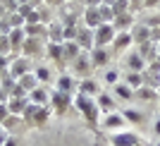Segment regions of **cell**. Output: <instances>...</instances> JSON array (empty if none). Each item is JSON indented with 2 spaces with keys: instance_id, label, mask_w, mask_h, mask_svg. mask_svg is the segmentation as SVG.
<instances>
[{
  "instance_id": "13",
  "label": "cell",
  "mask_w": 160,
  "mask_h": 146,
  "mask_svg": "<svg viewBox=\"0 0 160 146\" xmlns=\"http://www.w3.org/2000/svg\"><path fill=\"white\" fill-rule=\"evenodd\" d=\"M88 58H91V67H105L110 62V50L108 48H93L88 53Z\"/></svg>"
},
{
  "instance_id": "3",
  "label": "cell",
  "mask_w": 160,
  "mask_h": 146,
  "mask_svg": "<svg viewBox=\"0 0 160 146\" xmlns=\"http://www.w3.org/2000/svg\"><path fill=\"white\" fill-rule=\"evenodd\" d=\"M77 43H79V48H81V50L91 53V50L96 48V31H93V29H88V27H84V24H79Z\"/></svg>"
},
{
  "instance_id": "29",
  "label": "cell",
  "mask_w": 160,
  "mask_h": 146,
  "mask_svg": "<svg viewBox=\"0 0 160 146\" xmlns=\"http://www.w3.org/2000/svg\"><path fill=\"white\" fill-rule=\"evenodd\" d=\"M62 29L65 27H60V24H48V41H55V43H62Z\"/></svg>"
},
{
  "instance_id": "2",
  "label": "cell",
  "mask_w": 160,
  "mask_h": 146,
  "mask_svg": "<svg viewBox=\"0 0 160 146\" xmlns=\"http://www.w3.org/2000/svg\"><path fill=\"white\" fill-rule=\"evenodd\" d=\"M96 31V48H105V46H112L115 36H117V29L112 24H100Z\"/></svg>"
},
{
  "instance_id": "33",
  "label": "cell",
  "mask_w": 160,
  "mask_h": 146,
  "mask_svg": "<svg viewBox=\"0 0 160 146\" xmlns=\"http://www.w3.org/2000/svg\"><path fill=\"white\" fill-rule=\"evenodd\" d=\"M10 50H12V43H10V36H7V34H2V36H0V55H10Z\"/></svg>"
},
{
  "instance_id": "24",
  "label": "cell",
  "mask_w": 160,
  "mask_h": 146,
  "mask_svg": "<svg viewBox=\"0 0 160 146\" xmlns=\"http://www.w3.org/2000/svg\"><path fill=\"white\" fill-rule=\"evenodd\" d=\"M29 103L46 106V103H48V89H46V86H36L31 93H29Z\"/></svg>"
},
{
  "instance_id": "45",
  "label": "cell",
  "mask_w": 160,
  "mask_h": 146,
  "mask_svg": "<svg viewBox=\"0 0 160 146\" xmlns=\"http://www.w3.org/2000/svg\"><path fill=\"white\" fill-rule=\"evenodd\" d=\"M115 3H117V0H103V5H110V7H112Z\"/></svg>"
},
{
  "instance_id": "21",
  "label": "cell",
  "mask_w": 160,
  "mask_h": 146,
  "mask_svg": "<svg viewBox=\"0 0 160 146\" xmlns=\"http://www.w3.org/2000/svg\"><path fill=\"white\" fill-rule=\"evenodd\" d=\"M7 36H10L12 50H19V48L24 46V41H27V31H24V27H19V29H12V31L7 34Z\"/></svg>"
},
{
  "instance_id": "43",
  "label": "cell",
  "mask_w": 160,
  "mask_h": 146,
  "mask_svg": "<svg viewBox=\"0 0 160 146\" xmlns=\"http://www.w3.org/2000/svg\"><path fill=\"white\" fill-rule=\"evenodd\" d=\"M5 146H17V139H14V137H10V139L5 141Z\"/></svg>"
},
{
  "instance_id": "47",
  "label": "cell",
  "mask_w": 160,
  "mask_h": 146,
  "mask_svg": "<svg viewBox=\"0 0 160 146\" xmlns=\"http://www.w3.org/2000/svg\"><path fill=\"white\" fill-rule=\"evenodd\" d=\"M17 3H19V5H24V3H31V0H17Z\"/></svg>"
},
{
  "instance_id": "14",
  "label": "cell",
  "mask_w": 160,
  "mask_h": 146,
  "mask_svg": "<svg viewBox=\"0 0 160 146\" xmlns=\"http://www.w3.org/2000/svg\"><path fill=\"white\" fill-rule=\"evenodd\" d=\"M81 53H84V50L79 48L77 41H62V55H65V62H74Z\"/></svg>"
},
{
  "instance_id": "22",
  "label": "cell",
  "mask_w": 160,
  "mask_h": 146,
  "mask_svg": "<svg viewBox=\"0 0 160 146\" xmlns=\"http://www.w3.org/2000/svg\"><path fill=\"white\" fill-rule=\"evenodd\" d=\"M27 106H29V98H10V101H7V110H10V115H24Z\"/></svg>"
},
{
  "instance_id": "10",
  "label": "cell",
  "mask_w": 160,
  "mask_h": 146,
  "mask_svg": "<svg viewBox=\"0 0 160 146\" xmlns=\"http://www.w3.org/2000/svg\"><path fill=\"white\" fill-rule=\"evenodd\" d=\"M22 53L27 55V58H31V55L46 53V48L41 46V39H38V36H27V41H24V46H22Z\"/></svg>"
},
{
  "instance_id": "34",
  "label": "cell",
  "mask_w": 160,
  "mask_h": 146,
  "mask_svg": "<svg viewBox=\"0 0 160 146\" xmlns=\"http://www.w3.org/2000/svg\"><path fill=\"white\" fill-rule=\"evenodd\" d=\"M112 10H115V14H122V12H129V0H117L112 5Z\"/></svg>"
},
{
  "instance_id": "42",
  "label": "cell",
  "mask_w": 160,
  "mask_h": 146,
  "mask_svg": "<svg viewBox=\"0 0 160 146\" xmlns=\"http://www.w3.org/2000/svg\"><path fill=\"white\" fill-rule=\"evenodd\" d=\"M153 132H155V134H158V137H160V117L155 120V125H153Z\"/></svg>"
},
{
  "instance_id": "37",
  "label": "cell",
  "mask_w": 160,
  "mask_h": 146,
  "mask_svg": "<svg viewBox=\"0 0 160 146\" xmlns=\"http://www.w3.org/2000/svg\"><path fill=\"white\" fill-rule=\"evenodd\" d=\"M7 67H10V58L0 55V74H2V72H7Z\"/></svg>"
},
{
  "instance_id": "11",
  "label": "cell",
  "mask_w": 160,
  "mask_h": 146,
  "mask_svg": "<svg viewBox=\"0 0 160 146\" xmlns=\"http://www.w3.org/2000/svg\"><path fill=\"white\" fill-rule=\"evenodd\" d=\"M127 67H129V72H146V67H148V62L143 58H141V53L139 50H132V53L127 55Z\"/></svg>"
},
{
  "instance_id": "8",
  "label": "cell",
  "mask_w": 160,
  "mask_h": 146,
  "mask_svg": "<svg viewBox=\"0 0 160 146\" xmlns=\"http://www.w3.org/2000/svg\"><path fill=\"white\" fill-rule=\"evenodd\" d=\"M91 70H93V67H91V58H88V53L84 50V53H81L79 58L74 60V74H79L81 79H86Z\"/></svg>"
},
{
  "instance_id": "17",
  "label": "cell",
  "mask_w": 160,
  "mask_h": 146,
  "mask_svg": "<svg viewBox=\"0 0 160 146\" xmlns=\"http://www.w3.org/2000/svg\"><path fill=\"white\" fill-rule=\"evenodd\" d=\"M132 39H134V46H141V43L151 41V27H146V24H134L132 27Z\"/></svg>"
},
{
  "instance_id": "23",
  "label": "cell",
  "mask_w": 160,
  "mask_h": 146,
  "mask_svg": "<svg viewBox=\"0 0 160 146\" xmlns=\"http://www.w3.org/2000/svg\"><path fill=\"white\" fill-rule=\"evenodd\" d=\"M46 55L55 62H65V55H62V43H55V41H48L46 46Z\"/></svg>"
},
{
  "instance_id": "46",
  "label": "cell",
  "mask_w": 160,
  "mask_h": 146,
  "mask_svg": "<svg viewBox=\"0 0 160 146\" xmlns=\"http://www.w3.org/2000/svg\"><path fill=\"white\" fill-rule=\"evenodd\" d=\"M5 14H7V12H5V7L0 5V19H2V17H5Z\"/></svg>"
},
{
  "instance_id": "39",
  "label": "cell",
  "mask_w": 160,
  "mask_h": 146,
  "mask_svg": "<svg viewBox=\"0 0 160 146\" xmlns=\"http://www.w3.org/2000/svg\"><path fill=\"white\" fill-rule=\"evenodd\" d=\"M7 139H10V134L2 129V132H0V146H5V141H7Z\"/></svg>"
},
{
  "instance_id": "27",
  "label": "cell",
  "mask_w": 160,
  "mask_h": 146,
  "mask_svg": "<svg viewBox=\"0 0 160 146\" xmlns=\"http://www.w3.org/2000/svg\"><path fill=\"white\" fill-rule=\"evenodd\" d=\"M134 98H141V101H155V98H158V91H155L153 86H146V84H143L141 89H136V91H134Z\"/></svg>"
},
{
  "instance_id": "1",
  "label": "cell",
  "mask_w": 160,
  "mask_h": 146,
  "mask_svg": "<svg viewBox=\"0 0 160 146\" xmlns=\"http://www.w3.org/2000/svg\"><path fill=\"white\" fill-rule=\"evenodd\" d=\"M72 103L77 106V110H79V113L84 115V117H86L91 125H96V122H98L100 110H98V106H96V98H91V96H84V93H77Z\"/></svg>"
},
{
  "instance_id": "26",
  "label": "cell",
  "mask_w": 160,
  "mask_h": 146,
  "mask_svg": "<svg viewBox=\"0 0 160 146\" xmlns=\"http://www.w3.org/2000/svg\"><path fill=\"white\" fill-rule=\"evenodd\" d=\"M115 93H117V98H122V101L134 98V89L129 86L127 81H117V84H115Z\"/></svg>"
},
{
  "instance_id": "48",
  "label": "cell",
  "mask_w": 160,
  "mask_h": 146,
  "mask_svg": "<svg viewBox=\"0 0 160 146\" xmlns=\"http://www.w3.org/2000/svg\"><path fill=\"white\" fill-rule=\"evenodd\" d=\"M155 146H160V141H155Z\"/></svg>"
},
{
  "instance_id": "9",
  "label": "cell",
  "mask_w": 160,
  "mask_h": 146,
  "mask_svg": "<svg viewBox=\"0 0 160 146\" xmlns=\"http://www.w3.org/2000/svg\"><path fill=\"white\" fill-rule=\"evenodd\" d=\"M96 106H98V110H100L103 115L115 113V110H117V103H115V98L110 96V93H103V91L96 96Z\"/></svg>"
},
{
  "instance_id": "4",
  "label": "cell",
  "mask_w": 160,
  "mask_h": 146,
  "mask_svg": "<svg viewBox=\"0 0 160 146\" xmlns=\"http://www.w3.org/2000/svg\"><path fill=\"white\" fill-rule=\"evenodd\" d=\"M7 72L12 74L14 79H19V77H24V74H29V72H31V58H27V55L14 58L12 62H10V67H7Z\"/></svg>"
},
{
  "instance_id": "32",
  "label": "cell",
  "mask_w": 160,
  "mask_h": 146,
  "mask_svg": "<svg viewBox=\"0 0 160 146\" xmlns=\"http://www.w3.org/2000/svg\"><path fill=\"white\" fill-rule=\"evenodd\" d=\"M33 74H36V79L41 81V84H48V81H50V67H36V70H33Z\"/></svg>"
},
{
  "instance_id": "20",
  "label": "cell",
  "mask_w": 160,
  "mask_h": 146,
  "mask_svg": "<svg viewBox=\"0 0 160 146\" xmlns=\"http://www.w3.org/2000/svg\"><path fill=\"white\" fill-rule=\"evenodd\" d=\"M79 86L77 81H74V77L72 74H60V79H58V91H62V93H69L72 96V91Z\"/></svg>"
},
{
  "instance_id": "6",
  "label": "cell",
  "mask_w": 160,
  "mask_h": 146,
  "mask_svg": "<svg viewBox=\"0 0 160 146\" xmlns=\"http://www.w3.org/2000/svg\"><path fill=\"white\" fill-rule=\"evenodd\" d=\"M124 122H127V120H124V115L115 110V113L103 115V122H100V125H103V129H115V132H122Z\"/></svg>"
},
{
  "instance_id": "35",
  "label": "cell",
  "mask_w": 160,
  "mask_h": 146,
  "mask_svg": "<svg viewBox=\"0 0 160 146\" xmlns=\"http://www.w3.org/2000/svg\"><path fill=\"white\" fill-rule=\"evenodd\" d=\"M105 81L115 86V84L120 81V72H117V70H108V72H105Z\"/></svg>"
},
{
  "instance_id": "49",
  "label": "cell",
  "mask_w": 160,
  "mask_h": 146,
  "mask_svg": "<svg viewBox=\"0 0 160 146\" xmlns=\"http://www.w3.org/2000/svg\"><path fill=\"white\" fill-rule=\"evenodd\" d=\"M0 36H2V34H0Z\"/></svg>"
},
{
  "instance_id": "28",
  "label": "cell",
  "mask_w": 160,
  "mask_h": 146,
  "mask_svg": "<svg viewBox=\"0 0 160 146\" xmlns=\"http://www.w3.org/2000/svg\"><path fill=\"white\" fill-rule=\"evenodd\" d=\"M124 81H127L129 86L134 89V91H136V89H141L143 86V72H127V77H124Z\"/></svg>"
},
{
  "instance_id": "16",
  "label": "cell",
  "mask_w": 160,
  "mask_h": 146,
  "mask_svg": "<svg viewBox=\"0 0 160 146\" xmlns=\"http://www.w3.org/2000/svg\"><path fill=\"white\" fill-rule=\"evenodd\" d=\"M136 50L141 53V58L146 60V62H153V60H158V53H160L158 43H153V41H146V43H141Z\"/></svg>"
},
{
  "instance_id": "40",
  "label": "cell",
  "mask_w": 160,
  "mask_h": 146,
  "mask_svg": "<svg viewBox=\"0 0 160 146\" xmlns=\"http://www.w3.org/2000/svg\"><path fill=\"white\" fill-rule=\"evenodd\" d=\"M160 5V0H143V7H155Z\"/></svg>"
},
{
  "instance_id": "44",
  "label": "cell",
  "mask_w": 160,
  "mask_h": 146,
  "mask_svg": "<svg viewBox=\"0 0 160 146\" xmlns=\"http://www.w3.org/2000/svg\"><path fill=\"white\" fill-rule=\"evenodd\" d=\"M43 3H48V5H60V3H65V0H43Z\"/></svg>"
},
{
  "instance_id": "12",
  "label": "cell",
  "mask_w": 160,
  "mask_h": 146,
  "mask_svg": "<svg viewBox=\"0 0 160 146\" xmlns=\"http://www.w3.org/2000/svg\"><path fill=\"white\" fill-rule=\"evenodd\" d=\"M77 93H84V96H91V98H96V96L100 93V86H98V81H96V79L86 77V79H81V81H79Z\"/></svg>"
},
{
  "instance_id": "31",
  "label": "cell",
  "mask_w": 160,
  "mask_h": 146,
  "mask_svg": "<svg viewBox=\"0 0 160 146\" xmlns=\"http://www.w3.org/2000/svg\"><path fill=\"white\" fill-rule=\"evenodd\" d=\"M124 120H127V122H134V125H141V122H143V113H139V110H124Z\"/></svg>"
},
{
  "instance_id": "41",
  "label": "cell",
  "mask_w": 160,
  "mask_h": 146,
  "mask_svg": "<svg viewBox=\"0 0 160 146\" xmlns=\"http://www.w3.org/2000/svg\"><path fill=\"white\" fill-rule=\"evenodd\" d=\"M0 103H7V91L0 86Z\"/></svg>"
},
{
  "instance_id": "30",
  "label": "cell",
  "mask_w": 160,
  "mask_h": 146,
  "mask_svg": "<svg viewBox=\"0 0 160 146\" xmlns=\"http://www.w3.org/2000/svg\"><path fill=\"white\" fill-rule=\"evenodd\" d=\"M98 12H100V19H103V24H112L115 17H117V14H115V10H112L110 5H100V7H98Z\"/></svg>"
},
{
  "instance_id": "19",
  "label": "cell",
  "mask_w": 160,
  "mask_h": 146,
  "mask_svg": "<svg viewBox=\"0 0 160 146\" xmlns=\"http://www.w3.org/2000/svg\"><path fill=\"white\" fill-rule=\"evenodd\" d=\"M112 27L117 29V31H132V27H134V14H132V12L117 14V17H115V22H112Z\"/></svg>"
},
{
  "instance_id": "25",
  "label": "cell",
  "mask_w": 160,
  "mask_h": 146,
  "mask_svg": "<svg viewBox=\"0 0 160 146\" xmlns=\"http://www.w3.org/2000/svg\"><path fill=\"white\" fill-rule=\"evenodd\" d=\"M19 86L24 89L27 93H31L36 86H41V81L36 79V74H33V72H29V74H24V77H19Z\"/></svg>"
},
{
  "instance_id": "38",
  "label": "cell",
  "mask_w": 160,
  "mask_h": 146,
  "mask_svg": "<svg viewBox=\"0 0 160 146\" xmlns=\"http://www.w3.org/2000/svg\"><path fill=\"white\" fill-rule=\"evenodd\" d=\"M103 0H84V7H100Z\"/></svg>"
},
{
  "instance_id": "15",
  "label": "cell",
  "mask_w": 160,
  "mask_h": 146,
  "mask_svg": "<svg viewBox=\"0 0 160 146\" xmlns=\"http://www.w3.org/2000/svg\"><path fill=\"white\" fill-rule=\"evenodd\" d=\"M100 24H103V19H100L98 7H84V27H88V29H98Z\"/></svg>"
},
{
  "instance_id": "36",
  "label": "cell",
  "mask_w": 160,
  "mask_h": 146,
  "mask_svg": "<svg viewBox=\"0 0 160 146\" xmlns=\"http://www.w3.org/2000/svg\"><path fill=\"white\" fill-rule=\"evenodd\" d=\"M139 10H143V0H129V12H139Z\"/></svg>"
},
{
  "instance_id": "7",
  "label": "cell",
  "mask_w": 160,
  "mask_h": 146,
  "mask_svg": "<svg viewBox=\"0 0 160 146\" xmlns=\"http://www.w3.org/2000/svg\"><path fill=\"white\" fill-rule=\"evenodd\" d=\"M110 141H112V146H139V137L134 132H124V129L115 132Z\"/></svg>"
},
{
  "instance_id": "18",
  "label": "cell",
  "mask_w": 160,
  "mask_h": 146,
  "mask_svg": "<svg viewBox=\"0 0 160 146\" xmlns=\"http://www.w3.org/2000/svg\"><path fill=\"white\" fill-rule=\"evenodd\" d=\"M134 46V39H132V31H117V36H115L112 41V48L117 50V53H122V50H127V48Z\"/></svg>"
},
{
  "instance_id": "5",
  "label": "cell",
  "mask_w": 160,
  "mask_h": 146,
  "mask_svg": "<svg viewBox=\"0 0 160 146\" xmlns=\"http://www.w3.org/2000/svg\"><path fill=\"white\" fill-rule=\"evenodd\" d=\"M50 103H53L55 113H67V108L72 106V96H69V93H62V91H58V89H55V91L50 93Z\"/></svg>"
}]
</instances>
